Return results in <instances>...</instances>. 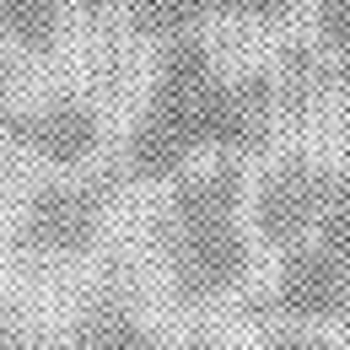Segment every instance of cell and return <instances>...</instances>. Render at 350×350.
Here are the masks:
<instances>
[{
    "label": "cell",
    "instance_id": "1",
    "mask_svg": "<svg viewBox=\"0 0 350 350\" xmlns=\"http://www.w3.org/2000/svg\"><path fill=\"white\" fill-rule=\"evenodd\" d=\"M280 113V81L264 70H221L211 44L167 38L157 54V76L146 108L124 135V178L130 183H167L200 151L248 157L259 151Z\"/></svg>",
    "mask_w": 350,
    "mask_h": 350
},
{
    "label": "cell",
    "instance_id": "2",
    "mask_svg": "<svg viewBox=\"0 0 350 350\" xmlns=\"http://www.w3.org/2000/svg\"><path fill=\"white\" fill-rule=\"evenodd\" d=\"M243 205V167L221 157L200 173L178 178L162 211V248L183 302H216L248 275V237L237 226Z\"/></svg>",
    "mask_w": 350,
    "mask_h": 350
},
{
    "label": "cell",
    "instance_id": "3",
    "mask_svg": "<svg viewBox=\"0 0 350 350\" xmlns=\"http://www.w3.org/2000/svg\"><path fill=\"white\" fill-rule=\"evenodd\" d=\"M103 216H108V189L103 183H81V178L65 183L59 178V183L33 189V200L22 211V237L44 259H76L97 243Z\"/></svg>",
    "mask_w": 350,
    "mask_h": 350
},
{
    "label": "cell",
    "instance_id": "4",
    "mask_svg": "<svg viewBox=\"0 0 350 350\" xmlns=\"http://www.w3.org/2000/svg\"><path fill=\"white\" fill-rule=\"evenodd\" d=\"M5 135H11L16 151H27V157L49 162V167L70 173V167H81V162L97 157V146H103V113L92 108L87 97L59 92V97H44L33 108H16L5 119Z\"/></svg>",
    "mask_w": 350,
    "mask_h": 350
},
{
    "label": "cell",
    "instance_id": "5",
    "mask_svg": "<svg viewBox=\"0 0 350 350\" xmlns=\"http://www.w3.org/2000/svg\"><path fill=\"white\" fill-rule=\"evenodd\" d=\"M329 183H334V167H318L307 157H286L280 167H269V178L254 194V226L269 248H302L318 232V216H323V200H329Z\"/></svg>",
    "mask_w": 350,
    "mask_h": 350
},
{
    "label": "cell",
    "instance_id": "6",
    "mask_svg": "<svg viewBox=\"0 0 350 350\" xmlns=\"http://www.w3.org/2000/svg\"><path fill=\"white\" fill-rule=\"evenodd\" d=\"M275 307L302 329L340 323L350 312V264L334 259L323 243L291 248L286 264H280V280H275Z\"/></svg>",
    "mask_w": 350,
    "mask_h": 350
},
{
    "label": "cell",
    "instance_id": "7",
    "mask_svg": "<svg viewBox=\"0 0 350 350\" xmlns=\"http://www.w3.org/2000/svg\"><path fill=\"white\" fill-rule=\"evenodd\" d=\"M291 0H130V27L140 38H189L200 22L237 16V22H280Z\"/></svg>",
    "mask_w": 350,
    "mask_h": 350
},
{
    "label": "cell",
    "instance_id": "8",
    "mask_svg": "<svg viewBox=\"0 0 350 350\" xmlns=\"http://www.w3.org/2000/svg\"><path fill=\"white\" fill-rule=\"evenodd\" d=\"M70 350H157V340L130 302L97 297V302L81 307V318L70 329Z\"/></svg>",
    "mask_w": 350,
    "mask_h": 350
},
{
    "label": "cell",
    "instance_id": "9",
    "mask_svg": "<svg viewBox=\"0 0 350 350\" xmlns=\"http://www.w3.org/2000/svg\"><path fill=\"white\" fill-rule=\"evenodd\" d=\"M65 33V0H0V38L22 54H49Z\"/></svg>",
    "mask_w": 350,
    "mask_h": 350
},
{
    "label": "cell",
    "instance_id": "10",
    "mask_svg": "<svg viewBox=\"0 0 350 350\" xmlns=\"http://www.w3.org/2000/svg\"><path fill=\"white\" fill-rule=\"evenodd\" d=\"M312 243H323L334 259L350 264V173H334L329 183V200H323V216H318V232Z\"/></svg>",
    "mask_w": 350,
    "mask_h": 350
},
{
    "label": "cell",
    "instance_id": "11",
    "mask_svg": "<svg viewBox=\"0 0 350 350\" xmlns=\"http://www.w3.org/2000/svg\"><path fill=\"white\" fill-rule=\"evenodd\" d=\"M312 27H318V44L329 49V59H350V0H318Z\"/></svg>",
    "mask_w": 350,
    "mask_h": 350
},
{
    "label": "cell",
    "instance_id": "12",
    "mask_svg": "<svg viewBox=\"0 0 350 350\" xmlns=\"http://www.w3.org/2000/svg\"><path fill=\"white\" fill-rule=\"evenodd\" d=\"M264 350H340V345H329L323 334H312V329H280V334H269L264 340Z\"/></svg>",
    "mask_w": 350,
    "mask_h": 350
},
{
    "label": "cell",
    "instance_id": "13",
    "mask_svg": "<svg viewBox=\"0 0 350 350\" xmlns=\"http://www.w3.org/2000/svg\"><path fill=\"white\" fill-rule=\"evenodd\" d=\"M0 350H38V340H33V334H27L5 307H0Z\"/></svg>",
    "mask_w": 350,
    "mask_h": 350
},
{
    "label": "cell",
    "instance_id": "14",
    "mask_svg": "<svg viewBox=\"0 0 350 350\" xmlns=\"http://www.w3.org/2000/svg\"><path fill=\"white\" fill-rule=\"evenodd\" d=\"M162 350H226V345L211 340V334H183V340H173V345H162Z\"/></svg>",
    "mask_w": 350,
    "mask_h": 350
},
{
    "label": "cell",
    "instance_id": "15",
    "mask_svg": "<svg viewBox=\"0 0 350 350\" xmlns=\"http://www.w3.org/2000/svg\"><path fill=\"white\" fill-rule=\"evenodd\" d=\"M76 5H81L87 16H103V11H113V0H76Z\"/></svg>",
    "mask_w": 350,
    "mask_h": 350
}]
</instances>
